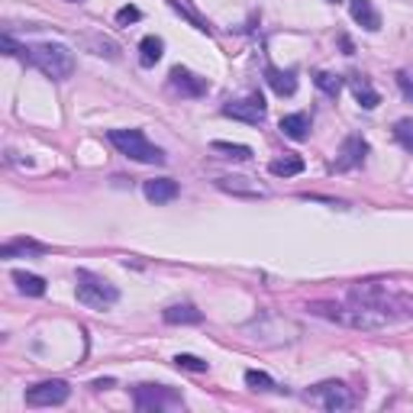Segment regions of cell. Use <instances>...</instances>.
<instances>
[{
  "label": "cell",
  "mask_w": 413,
  "mask_h": 413,
  "mask_svg": "<svg viewBox=\"0 0 413 413\" xmlns=\"http://www.w3.org/2000/svg\"><path fill=\"white\" fill-rule=\"evenodd\" d=\"M26 62L36 65L46 78L52 81H65L72 78L78 62H74V52L68 46H58V42H39V46H29V55Z\"/></svg>",
  "instance_id": "cell-1"
},
{
  "label": "cell",
  "mask_w": 413,
  "mask_h": 413,
  "mask_svg": "<svg viewBox=\"0 0 413 413\" xmlns=\"http://www.w3.org/2000/svg\"><path fill=\"white\" fill-rule=\"evenodd\" d=\"M107 139H110L126 159L143 162V165H165V152L155 143H149L143 129H110Z\"/></svg>",
  "instance_id": "cell-2"
},
{
  "label": "cell",
  "mask_w": 413,
  "mask_h": 413,
  "mask_svg": "<svg viewBox=\"0 0 413 413\" xmlns=\"http://www.w3.org/2000/svg\"><path fill=\"white\" fill-rule=\"evenodd\" d=\"M74 294H78V303H84L91 310H107L119 301L117 287L88 268H78V275H74Z\"/></svg>",
  "instance_id": "cell-3"
},
{
  "label": "cell",
  "mask_w": 413,
  "mask_h": 413,
  "mask_svg": "<svg viewBox=\"0 0 413 413\" xmlns=\"http://www.w3.org/2000/svg\"><path fill=\"white\" fill-rule=\"evenodd\" d=\"M307 400L310 404H320L323 410L329 413H339V410H349L352 407V394L342 381H323V384H313L307 391Z\"/></svg>",
  "instance_id": "cell-4"
},
{
  "label": "cell",
  "mask_w": 413,
  "mask_h": 413,
  "mask_svg": "<svg viewBox=\"0 0 413 413\" xmlns=\"http://www.w3.org/2000/svg\"><path fill=\"white\" fill-rule=\"evenodd\" d=\"M133 404H136V410H143V413H152V410L159 413L162 407L181 404V394H175V391L165 388V384H136Z\"/></svg>",
  "instance_id": "cell-5"
},
{
  "label": "cell",
  "mask_w": 413,
  "mask_h": 413,
  "mask_svg": "<svg viewBox=\"0 0 413 413\" xmlns=\"http://www.w3.org/2000/svg\"><path fill=\"white\" fill-rule=\"evenodd\" d=\"M223 117L239 119V123H249V126H258V123H265V97L255 91V94L242 97V100L223 103Z\"/></svg>",
  "instance_id": "cell-6"
},
{
  "label": "cell",
  "mask_w": 413,
  "mask_h": 413,
  "mask_svg": "<svg viewBox=\"0 0 413 413\" xmlns=\"http://www.w3.org/2000/svg\"><path fill=\"white\" fill-rule=\"evenodd\" d=\"M68 398H72V388H68L62 378L32 384V388L26 391V404H29V407H62Z\"/></svg>",
  "instance_id": "cell-7"
},
{
  "label": "cell",
  "mask_w": 413,
  "mask_h": 413,
  "mask_svg": "<svg viewBox=\"0 0 413 413\" xmlns=\"http://www.w3.org/2000/svg\"><path fill=\"white\" fill-rule=\"evenodd\" d=\"M168 88L181 97H204L210 84H206V78H200V74H194L178 65V68H171V74H168Z\"/></svg>",
  "instance_id": "cell-8"
},
{
  "label": "cell",
  "mask_w": 413,
  "mask_h": 413,
  "mask_svg": "<svg viewBox=\"0 0 413 413\" xmlns=\"http://www.w3.org/2000/svg\"><path fill=\"white\" fill-rule=\"evenodd\" d=\"M368 155V143L362 139V136H349L346 143H342L339 155H336V171H352V168H358L362 162H365Z\"/></svg>",
  "instance_id": "cell-9"
},
{
  "label": "cell",
  "mask_w": 413,
  "mask_h": 413,
  "mask_svg": "<svg viewBox=\"0 0 413 413\" xmlns=\"http://www.w3.org/2000/svg\"><path fill=\"white\" fill-rule=\"evenodd\" d=\"M349 13H352V20H355L362 29H368V32L381 29V13L374 10L372 0H349Z\"/></svg>",
  "instance_id": "cell-10"
},
{
  "label": "cell",
  "mask_w": 413,
  "mask_h": 413,
  "mask_svg": "<svg viewBox=\"0 0 413 413\" xmlns=\"http://www.w3.org/2000/svg\"><path fill=\"white\" fill-rule=\"evenodd\" d=\"M143 194L152 204H168V200L178 197V181H171V178H152V181L143 184Z\"/></svg>",
  "instance_id": "cell-11"
},
{
  "label": "cell",
  "mask_w": 413,
  "mask_h": 413,
  "mask_svg": "<svg viewBox=\"0 0 413 413\" xmlns=\"http://www.w3.org/2000/svg\"><path fill=\"white\" fill-rule=\"evenodd\" d=\"M162 317H165V323H171V326H197V323H204V313H200L194 303H171Z\"/></svg>",
  "instance_id": "cell-12"
},
{
  "label": "cell",
  "mask_w": 413,
  "mask_h": 413,
  "mask_svg": "<svg viewBox=\"0 0 413 413\" xmlns=\"http://www.w3.org/2000/svg\"><path fill=\"white\" fill-rule=\"evenodd\" d=\"M265 81H268V88L275 91L278 97H291L297 91V74L294 72H281V68H275V65L265 68Z\"/></svg>",
  "instance_id": "cell-13"
},
{
  "label": "cell",
  "mask_w": 413,
  "mask_h": 413,
  "mask_svg": "<svg viewBox=\"0 0 413 413\" xmlns=\"http://www.w3.org/2000/svg\"><path fill=\"white\" fill-rule=\"evenodd\" d=\"M349 88L352 94H355V100L365 107V110H374L378 103H381V94L372 88V81L365 78V74H349Z\"/></svg>",
  "instance_id": "cell-14"
},
{
  "label": "cell",
  "mask_w": 413,
  "mask_h": 413,
  "mask_svg": "<svg viewBox=\"0 0 413 413\" xmlns=\"http://www.w3.org/2000/svg\"><path fill=\"white\" fill-rule=\"evenodd\" d=\"M281 133L287 139H294V143L310 139V117L307 113H287V117H281Z\"/></svg>",
  "instance_id": "cell-15"
},
{
  "label": "cell",
  "mask_w": 413,
  "mask_h": 413,
  "mask_svg": "<svg viewBox=\"0 0 413 413\" xmlns=\"http://www.w3.org/2000/svg\"><path fill=\"white\" fill-rule=\"evenodd\" d=\"M216 188L226 194H239V197H265V188H258V184H249V178H220L216 181Z\"/></svg>",
  "instance_id": "cell-16"
},
{
  "label": "cell",
  "mask_w": 413,
  "mask_h": 413,
  "mask_svg": "<svg viewBox=\"0 0 413 413\" xmlns=\"http://www.w3.org/2000/svg\"><path fill=\"white\" fill-rule=\"evenodd\" d=\"M46 246L36 242V239H13V242H4L0 246V258H16V255H42Z\"/></svg>",
  "instance_id": "cell-17"
},
{
  "label": "cell",
  "mask_w": 413,
  "mask_h": 413,
  "mask_svg": "<svg viewBox=\"0 0 413 413\" xmlns=\"http://www.w3.org/2000/svg\"><path fill=\"white\" fill-rule=\"evenodd\" d=\"M162 55H165V42H162L159 36H145V39L139 42V65H143V68H152L155 62H162Z\"/></svg>",
  "instance_id": "cell-18"
},
{
  "label": "cell",
  "mask_w": 413,
  "mask_h": 413,
  "mask_svg": "<svg viewBox=\"0 0 413 413\" xmlns=\"http://www.w3.org/2000/svg\"><path fill=\"white\" fill-rule=\"evenodd\" d=\"M13 281L20 287V294H29V297H42L46 294V278L39 275H29V271H13Z\"/></svg>",
  "instance_id": "cell-19"
},
{
  "label": "cell",
  "mask_w": 413,
  "mask_h": 413,
  "mask_svg": "<svg viewBox=\"0 0 413 413\" xmlns=\"http://www.w3.org/2000/svg\"><path fill=\"white\" fill-rule=\"evenodd\" d=\"M268 171L275 178H294V175H301V171H303V159H301V155H284V159H275L268 165Z\"/></svg>",
  "instance_id": "cell-20"
},
{
  "label": "cell",
  "mask_w": 413,
  "mask_h": 413,
  "mask_svg": "<svg viewBox=\"0 0 413 413\" xmlns=\"http://www.w3.org/2000/svg\"><path fill=\"white\" fill-rule=\"evenodd\" d=\"M210 149L223 152L226 159H236V162H249V159H252V149H249V145H239V143H223V139H214V143H210Z\"/></svg>",
  "instance_id": "cell-21"
},
{
  "label": "cell",
  "mask_w": 413,
  "mask_h": 413,
  "mask_svg": "<svg viewBox=\"0 0 413 413\" xmlns=\"http://www.w3.org/2000/svg\"><path fill=\"white\" fill-rule=\"evenodd\" d=\"M313 84H317L326 97H339V91H342V78L333 72H317L313 74Z\"/></svg>",
  "instance_id": "cell-22"
},
{
  "label": "cell",
  "mask_w": 413,
  "mask_h": 413,
  "mask_svg": "<svg viewBox=\"0 0 413 413\" xmlns=\"http://www.w3.org/2000/svg\"><path fill=\"white\" fill-rule=\"evenodd\" d=\"M246 384H249L252 391H275V381H271V374L255 372V368H249V372H246Z\"/></svg>",
  "instance_id": "cell-23"
},
{
  "label": "cell",
  "mask_w": 413,
  "mask_h": 413,
  "mask_svg": "<svg viewBox=\"0 0 413 413\" xmlns=\"http://www.w3.org/2000/svg\"><path fill=\"white\" fill-rule=\"evenodd\" d=\"M168 4H171V7H175V10H178V13H181V16H188V20H191V23L197 26L200 32H210V23H206V20H200V16L194 13V10L188 7V4H184V0H168Z\"/></svg>",
  "instance_id": "cell-24"
},
{
  "label": "cell",
  "mask_w": 413,
  "mask_h": 413,
  "mask_svg": "<svg viewBox=\"0 0 413 413\" xmlns=\"http://www.w3.org/2000/svg\"><path fill=\"white\" fill-rule=\"evenodd\" d=\"M175 365L178 368H184V372H206V362L204 358H197V355H188V352H181V355H175Z\"/></svg>",
  "instance_id": "cell-25"
},
{
  "label": "cell",
  "mask_w": 413,
  "mask_h": 413,
  "mask_svg": "<svg viewBox=\"0 0 413 413\" xmlns=\"http://www.w3.org/2000/svg\"><path fill=\"white\" fill-rule=\"evenodd\" d=\"M394 136H398V143L407 152H413V119H400L398 126H394Z\"/></svg>",
  "instance_id": "cell-26"
},
{
  "label": "cell",
  "mask_w": 413,
  "mask_h": 413,
  "mask_svg": "<svg viewBox=\"0 0 413 413\" xmlns=\"http://www.w3.org/2000/svg\"><path fill=\"white\" fill-rule=\"evenodd\" d=\"M139 20H143V10H139V7H119V10H117V23H119V26L139 23Z\"/></svg>",
  "instance_id": "cell-27"
},
{
  "label": "cell",
  "mask_w": 413,
  "mask_h": 413,
  "mask_svg": "<svg viewBox=\"0 0 413 413\" xmlns=\"http://www.w3.org/2000/svg\"><path fill=\"white\" fill-rule=\"evenodd\" d=\"M91 46H94L97 48V55H107V58H119V48L117 46H113V42L110 39H91Z\"/></svg>",
  "instance_id": "cell-28"
},
{
  "label": "cell",
  "mask_w": 413,
  "mask_h": 413,
  "mask_svg": "<svg viewBox=\"0 0 413 413\" xmlns=\"http://www.w3.org/2000/svg\"><path fill=\"white\" fill-rule=\"evenodd\" d=\"M398 88H400V94L413 103V74L410 72H398Z\"/></svg>",
  "instance_id": "cell-29"
},
{
  "label": "cell",
  "mask_w": 413,
  "mask_h": 413,
  "mask_svg": "<svg viewBox=\"0 0 413 413\" xmlns=\"http://www.w3.org/2000/svg\"><path fill=\"white\" fill-rule=\"evenodd\" d=\"M94 388H97V391H107V388H113V378H100V381H94Z\"/></svg>",
  "instance_id": "cell-30"
},
{
  "label": "cell",
  "mask_w": 413,
  "mask_h": 413,
  "mask_svg": "<svg viewBox=\"0 0 413 413\" xmlns=\"http://www.w3.org/2000/svg\"><path fill=\"white\" fill-rule=\"evenodd\" d=\"M68 4H81V0H68Z\"/></svg>",
  "instance_id": "cell-31"
},
{
  "label": "cell",
  "mask_w": 413,
  "mask_h": 413,
  "mask_svg": "<svg viewBox=\"0 0 413 413\" xmlns=\"http://www.w3.org/2000/svg\"><path fill=\"white\" fill-rule=\"evenodd\" d=\"M329 4H339V0H329Z\"/></svg>",
  "instance_id": "cell-32"
}]
</instances>
